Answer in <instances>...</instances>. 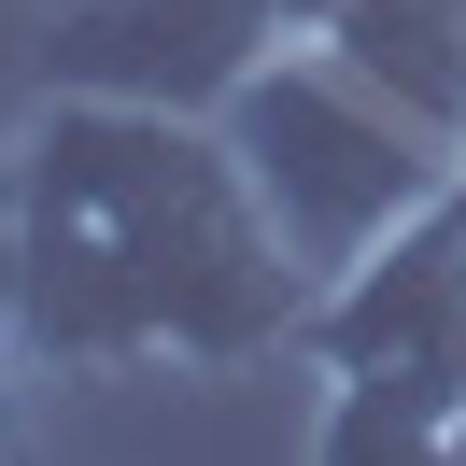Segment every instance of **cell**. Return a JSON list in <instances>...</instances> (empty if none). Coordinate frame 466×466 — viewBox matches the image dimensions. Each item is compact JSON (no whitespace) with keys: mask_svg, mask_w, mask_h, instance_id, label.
<instances>
[{"mask_svg":"<svg viewBox=\"0 0 466 466\" xmlns=\"http://www.w3.org/2000/svg\"><path fill=\"white\" fill-rule=\"evenodd\" d=\"M29 184V311L15 368L43 381H227L297 353L311 268L268 227L240 142L198 99L57 86L15 127Z\"/></svg>","mask_w":466,"mask_h":466,"instance_id":"1","label":"cell"},{"mask_svg":"<svg viewBox=\"0 0 466 466\" xmlns=\"http://www.w3.org/2000/svg\"><path fill=\"white\" fill-rule=\"evenodd\" d=\"M212 127L240 142L268 227L297 240V268H311V283H339L381 227H410V212L452 184V127L410 114L381 71L339 57V43H268V57L212 99Z\"/></svg>","mask_w":466,"mask_h":466,"instance_id":"2","label":"cell"},{"mask_svg":"<svg viewBox=\"0 0 466 466\" xmlns=\"http://www.w3.org/2000/svg\"><path fill=\"white\" fill-rule=\"evenodd\" d=\"M297 353H311V381L325 368H466V170L410 227H381L339 283H311Z\"/></svg>","mask_w":466,"mask_h":466,"instance_id":"3","label":"cell"},{"mask_svg":"<svg viewBox=\"0 0 466 466\" xmlns=\"http://www.w3.org/2000/svg\"><path fill=\"white\" fill-rule=\"evenodd\" d=\"M15 311H29V184H15V142H0V368H15Z\"/></svg>","mask_w":466,"mask_h":466,"instance_id":"4","label":"cell"},{"mask_svg":"<svg viewBox=\"0 0 466 466\" xmlns=\"http://www.w3.org/2000/svg\"><path fill=\"white\" fill-rule=\"evenodd\" d=\"M452 170H466V114H452Z\"/></svg>","mask_w":466,"mask_h":466,"instance_id":"5","label":"cell"},{"mask_svg":"<svg viewBox=\"0 0 466 466\" xmlns=\"http://www.w3.org/2000/svg\"><path fill=\"white\" fill-rule=\"evenodd\" d=\"M0 381H15V368H0ZM0 438H15V410H0Z\"/></svg>","mask_w":466,"mask_h":466,"instance_id":"6","label":"cell"},{"mask_svg":"<svg viewBox=\"0 0 466 466\" xmlns=\"http://www.w3.org/2000/svg\"><path fill=\"white\" fill-rule=\"evenodd\" d=\"M57 15H71V0H57Z\"/></svg>","mask_w":466,"mask_h":466,"instance_id":"7","label":"cell"}]
</instances>
